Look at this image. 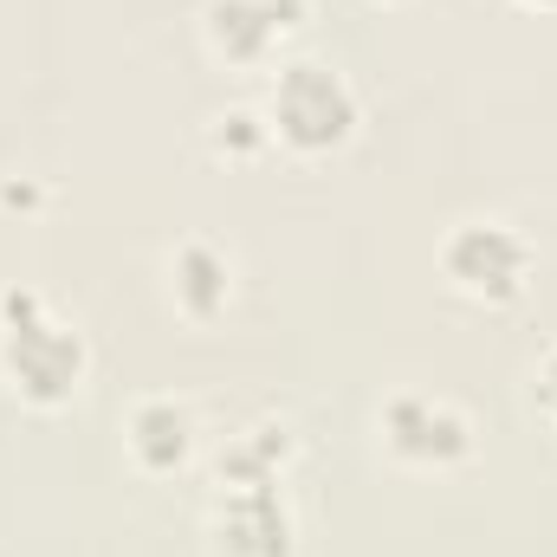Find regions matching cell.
Wrapping results in <instances>:
<instances>
[{
    "label": "cell",
    "mask_w": 557,
    "mask_h": 557,
    "mask_svg": "<svg viewBox=\"0 0 557 557\" xmlns=\"http://www.w3.org/2000/svg\"><path fill=\"white\" fill-rule=\"evenodd\" d=\"M169 298L188 324H214L227 305H234V260L214 247V240H182L169 253Z\"/></svg>",
    "instance_id": "ba28073f"
},
{
    "label": "cell",
    "mask_w": 557,
    "mask_h": 557,
    "mask_svg": "<svg viewBox=\"0 0 557 557\" xmlns=\"http://www.w3.org/2000/svg\"><path fill=\"white\" fill-rule=\"evenodd\" d=\"M441 278L473 298V305H519L539 278V247L499 221V214H473V221H454L447 240H441Z\"/></svg>",
    "instance_id": "3957f363"
},
{
    "label": "cell",
    "mask_w": 557,
    "mask_h": 557,
    "mask_svg": "<svg viewBox=\"0 0 557 557\" xmlns=\"http://www.w3.org/2000/svg\"><path fill=\"white\" fill-rule=\"evenodd\" d=\"M214 545L227 557H298V512L278 486H221L214 493Z\"/></svg>",
    "instance_id": "5b68a950"
},
{
    "label": "cell",
    "mask_w": 557,
    "mask_h": 557,
    "mask_svg": "<svg viewBox=\"0 0 557 557\" xmlns=\"http://www.w3.org/2000/svg\"><path fill=\"white\" fill-rule=\"evenodd\" d=\"M124 447H131L137 473H149V480L182 473L195 460V447H201L195 409L175 403V396H143V403H131V416H124Z\"/></svg>",
    "instance_id": "52a82bcc"
},
{
    "label": "cell",
    "mask_w": 557,
    "mask_h": 557,
    "mask_svg": "<svg viewBox=\"0 0 557 557\" xmlns=\"http://www.w3.org/2000/svg\"><path fill=\"white\" fill-rule=\"evenodd\" d=\"M525 396H532V416L557 434V344L539 357V370H532V389H525Z\"/></svg>",
    "instance_id": "8fae6325"
},
{
    "label": "cell",
    "mask_w": 557,
    "mask_h": 557,
    "mask_svg": "<svg viewBox=\"0 0 557 557\" xmlns=\"http://www.w3.org/2000/svg\"><path fill=\"white\" fill-rule=\"evenodd\" d=\"M519 7H539V13H557V0H519Z\"/></svg>",
    "instance_id": "7c38bea8"
},
{
    "label": "cell",
    "mask_w": 557,
    "mask_h": 557,
    "mask_svg": "<svg viewBox=\"0 0 557 557\" xmlns=\"http://www.w3.org/2000/svg\"><path fill=\"white\" fill-rule=\"evenodd\" d=\"M383 7H396V0H383Z\"/></svg>",
    "instance_id": "4fadbf2b"
},
{
    "label": "cell",
    "mask_w": 557,
    "mask_h": 557,
    "mask_svg": "<svg viewBox=\"0 0 557 557\" xmlns=\"http://www.w3.org/2000/svg\"><path fill=\"white\" fill-rule=\"evenodd\" d=\"M85 370H91L85 337L65 318H52V305L33 285H7L0 292V376H7V389L33 409H65L85 389Z\"/></svg>",
    "instance_id": "6da1fadb"
},
{
    "label": "cell",
    "mask_w": 557,
    "mask_h": 557,
    "mask_svg": "<svg viewBox=\"0 0 557 557\" xmlns=\"http://www.w3.org/2000/svg\"><path fill=\"white\" fill-rule=\"evenodd\" d=\"M357 91L337 65L324 59H292L273 72V91H267V124L273 143H285L292 156H331L357 137Z\"/></svg>",
    "instance_id": "7a4b0ae2"
},
{
    "label": "cell",
    "mask_w": 557,
    "mask_h": 557,
    "mask_svg": "<svg viewBox=\"0 0 557 557\" xmlns=\"http://www.w3.org/2000/svg\"><path fill=\"white\" fill-rule=\"evenodd\" d=\"M298 20H305V0H208L201 7L208 52L227 65H267L298 33Z\"/></svg>",
    "instance_id": "8992f818"
},
{
    "label": "cell",
    "mask_w": 557,
    "mask_h": 557,
    "mask_svg": "<svg viewBox=\"0 0 557 557\" xmlns=\"http://www.w3.org/2000/svg\"><path fill=\"white\" fill-rule=\"evenodd\" d=\"M292 454H298V441H292L285 421H253L247 434H234V441L221 447L214 486H278Z\"/></svg>",
    "instance_id": "9c48e42d"
},
{
    "label": "cell",
    "mask_w": 557,
    "mask_h": 557,
    "mask_svg": "<svg viewBox=\"0 0 557 557\" xmlns=\"http://www.w3.org/2000/svg\"><path fill=\"white\" fill-rule=\"evenodd\" d=\"M376 434L389 447V460L416 467V473H447L460 460H473V416L447 396H428V389H403L376 409Z\"/></svg>",
    "instance_id": "277c9868"
},
{
    "label": "cell",
    "mask_w": 557,
    "mask_h": 557,
    "mask_svg": "<svg viewBox=\"0 0 557 557\" xmlns=\"http://www.w3.org/2000/svg\"><path fill=\"white\" fill-rule=\"evenodd\" d=\"M208 137H214L221 156H260L273 143V124H267V111H221Z\"/></svg>",
    "instance_id": "30bf717a"
}]
</instances>
